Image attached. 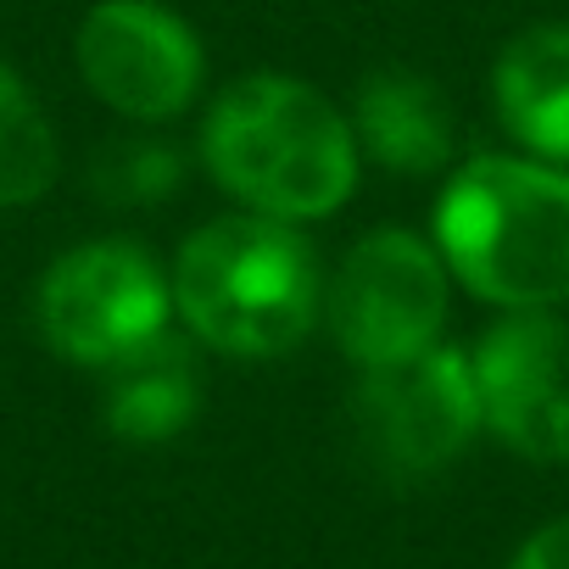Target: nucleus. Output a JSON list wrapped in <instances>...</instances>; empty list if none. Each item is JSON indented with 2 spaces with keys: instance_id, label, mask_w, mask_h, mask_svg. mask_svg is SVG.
Segmentation results:
<instances>
[{
  "instance_id": "6",
  "label": "nucleus",
  "mask_w": 569,
  "mask_h": 569,
  "mask_svg": "<svg viewBox=\"0 0 569 569\" xmlns=\"http://www.w3.org/2000/svg\"><path fill=\"white\" fill-rule=\"evenodd\" d=\"M480 430V391L469 352L430 347L419 358L363 369L352 391V436L386 480L441 475Z\"/></svg>"
},
{
  "instance_id": "2",
  "label": "nucleus",
  "mask_w": 569,
  "mask_h": 569,
  "mask_svg": "<svg viewBox=\"0 0 569 569\" xmlns=\"http://www.w3.org/2000/svg\"><path fill=\"white\" fill-rule=\"evenodd\" d=\"M447 273L508 313L569 302V173L530 157H475L436 201Z\"/></svg>"
},
{
  "instance_id": "10",
  "label": "nucleus",
  "mask_w": 569,
  "mask_h": 569,
  "mask_svg": "<svg viewBox=\"0 0 569 569\" xmlns=\"http://www.w3.org/2000/svg\"><path fill=\"white\" fill-rule=\"evenodd\" d=\"M502 129L541 162H569V23L525 29L502 46L497 73Z\"/></svg>"
},
{
  "instance_id": "4",
  "label": "nucleus",
  "mask_w": 569,
  "mask_h": 569,
  "mask_svg": "<svg viewBox=\"0 0 569 569\" xmlns=\"http://www.w3.org/2000/svg\"><path fill=\"white\" fill-rule=\"evenodd\" d=\"M168 313L173 284L134 240H90L62 251L34 291L46 347L79 369H112L118 358L168 336Z\"/></svg>"
},
{
  "instance_id": "5",
  "label": "nucleus",
  "mask_w": 569,
  "mask_h": 569,
  "mask_svg": "<svg viewBox=\"0 0 569 569\" xmlns=\"http://www.w3.org/2000/svg\"><path fill=\"white\" fill-rule=\"evenodd\" d=\"M325 319L358 369H386L436 347L447 319V262L408 229L363 234L325 284Z\"/></svg>"
},
{
  "instance_id": "12",
  "label": "nucleus",
  "mask_w": 569,
  "mask_h": 569,
  "mask_svg": "<svg viewBox=\"0 0 569 569\" xmlns=\"http://www.w3.org/2000/svg\"><path fill=\"white\" fill-rule=\"evenodd\" d=\"M62 151L34 90L0 62V207H29L57 184Z\"/></svg>"
},
{
  "instance_id": "13",
  "label": "nucleus",
  "mask_w": 569,
  "mask_h": 569,
  "mask_svg": "<svg viewBox=\"0 0 569 569\" xmlns=\"http://www.w3.org/2000/svg\"><path fill=\"white\" fill-rule=\"evenodd\" d=\"M179 184V157L157 140H118L96 162V190L107 201H157Z\"/></svg>"
},
{
  "instance_id": "7",
  "label": "nucleus",
  "mask_w": 569,
  "mask_h": 569,
  "mask_svg": "<svg viewBox=\"0 0 569 569\" xmlns=\"http://www.w3.org/2000/svg\"><path fill=\"white\" fill-rule=\"evenodd\" d=\"M73 62L90 96L129 123L179 118L207 73L190 23L157 7V0H101V7H90L73 40Z\"/></svg>"
},
{
  "instance_id": "9",
  "label": "nucleus",
  "mask_w": 569,
  "mask_h": 569,
  "mask_svg": "<svg viewBox=\"0 0 569 569\" xmlns=\"http://www.w3.org/2000/svg\"><path fill=\"white\" fill-rule=\"evenodd\" d=\"M352 134H358V151H369V162L408 173V179L447 168L458 146V123H452L441 84L402 73V68L363 79L358 107H352Z\"/></svg>"
},
{
  "instance_id": "11",
  "label": "nucleus",
  "mask_w": 569,
  "mask_h": 569,
  "mask_svg": "<svg viewBox=\"0 0 569 569\" xmlns=\"http://www.w3.org/2000/svg\"><path fill=\"white\" fill-rule=\"evenodd\" d=\"M107 375V430L129 447H162L173 441L196 408H201V375L190 347L168 330L157 341H146L140 352L118 358Z\"/></svg>"
},
{
  "instance_id": "14",
  "label": "nucleus",
  "mask_w": 569,
  "mask_h": 569,
  "mask_svg": "<svg viewBox=\"0 0 569 569\" xmlns=\"http://www.w3.org/2000/svg\"><path fill=\"white\" fill-rule=\"evenodd\" d=\"M508 569H569V513L541 525L536 536H525V547L513 552Z\"/></svg>"
},
{
  "instance_id": "3",
  "label": "nucleus",
  "mask_w": 569,
  "mask_h": 569,
  "mask_svg": "<svg viewBox=\"0 0 569 569\" xmlns=\"http://www.w3.org/2000/svg\"><path fill=\"white\" fill-rule=\"evenodd\" d=\"M173 313L190 336L229 358L291 352L325 313V273L313 246L262 212L218 218L179 246Z\"/></svg>"
},
{
  "instance_id": "1",
  "label": "nucleus",
  "mask_w": 569,
  "mask_h": 569,
  "mask_svg": "<svg viewBox=\"0 0 569 569\" xmlns=\"http://www.w3.org/2000/svg\"><path fill=\"white\" fill-rule=\"evenodd\" d=\"M201 157L212 179L262 218H330L358 190V134L347 112L302 79H234L207 123Z\"/></svg>"
},
{
  "instance_id": "8",
  "label": "nucleus",
  "mask_w": 569,
  "mask_h": 569,
  "mask_svg": "<svg viewBox=\"0 0 569 569\" xmlns=\"http://www.w3.org/2000/svg\"><path fill=\"white\" fill-rule=\"evenodd\" d=\"M480 430L530 463H569V330L552 313H508L469 352Z\"/></svg>"
}]
</instances>
